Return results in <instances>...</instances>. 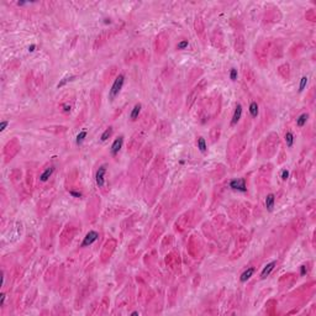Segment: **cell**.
Listing matches in <instances>:
<instances>
[{
    "label": "cell",
    "mask_w": 316,
    "mask_h": 316,
    "mask_svg": "<svg viewBox=\"0 0 316 316\" xmlns=\"http://www.w3.org/2000/svg\"><path fill=\"white\" fill-rule=\"evenodd\" d=\"M274 203H275V198L273 194H269L265 198V208H267L268 211H273V208H274Z\"/></svg>",
    "instance_id": "cell-8"
},
{
    "label": "cell",
    "mask_w": 316,
    "mask_h": 316,
    "mask_svg": "<svg viewBox=\"0 0 316 316\" xmlns=\"http://www.w3.org/2000/svg\"><path fill=\"white\" fill-rule=\"evenodd\" d=\"M249 113H251V115L253 116V118H256V116L258 115V104L256 101H252L251 104H249Z\"/></svg>",
    "instance_id": "cell-13"
},
{
    "label": "cell",
    "mask_w": 316,
    "mask_h": 316,
    "mask_svg": "<svg viewBox=\"0 0 316 316\" xmlns=\"http://www.w3.org/2000/svg\"><path fill=\"white\" fill-rule=\"evenodd\" d=\"M253 273H254V268H248L247 270H245L243 272V273L241 274V277H240V280L242 282V283H245V282H247L249 278H251V277L253 275Z\"/></svg>",
    "instance_id": "cell-9"
},
{
    "label": "cell",
    "mask_w": 316,
    "mask_h": 316,
    "mask_svg": "<svg viewBox=\"0 0 316 316\" xmlns=\"http://www.w3.org/2000/svg\"><path fill=\"white\" fill-rule=\"evenodd\" d=\"M53 172H54V167H49V168H47V169L40 175V180H41V182H47L49 177L52 175Z\"/></svg>",
    "instance_id": "cell-10"
},
{
    "label": "cell",
    "mask_w": 316,
    "mask_h": 316,
    "mask_svg": "<svg viewBox=\"0 0 316 316\" xmlns=\"http://www.w3.org/2000/svg\"><path fill=\"white\" fill-rule=\"evenodd\" d=\"M124 82H125V75L124 74H120L118 78L115 79L114 84L111 87V89H110V99H114L121 91V89H122V85H124Z\"/></svg>",
    "instance_id": "cell-1"
},
{
    "label": "cell",
    "mask_w": 316,
    "mask_h": 316,
    "mask_svg": "<svg viewBox=\"0 0 316 316\" xmlns=\"http://www.w3.org/2000/svg\"><path fill=\"white\" fill-rule=\"evenodd\" d=\"M87 137V131H80L79 134H78V136H77V140H75V142H77V145H82V142L84 141V138Z\"/></svg>",
    "instance_id": "cell-17"
},
{
    "label": "cell",
    "mask_w": 316,
    "mask_h": 316,
    "mask_svg": "<svg viewBox=\"0 0 316 316\" xmlns=\"http://www.w3.org/2000/svg\"><path fill=\"white\" fill-rule=\"evenodd\" d=\"M25 4H26L25 1H19V3H18V5H19V6H23V5H25Z\"/></svg>",
    "instance_id": "cell-29"
},
{
    "label": "cell",
    "mask_w": 316,
    "mask_h": 316,
    "mask_svg": "<svg viewBox=\"0 0 316 316\" xmlns=\"http://www.w3.org/2000/svg\"><path fill=\"white\" fill-rule=\"evenodd\" d=\"M230 188H232L234 190H238V191H247L246 188V182L245 179H235L230 182Z\"/></svg>",
    "instance_id": "cell-3"
},
{
    "label": "cell",
    "mask_w": 316,
    "mask_h": 316,
    "mask_svg": "<svg viewBox=\"0 0 316 316\" xmlns=\"http://www.w3.org/2000/svg\"><path fill=\"white\" fill-rule=\"evenodd\" d=\"M277 265V262L275 260H273V262H270V263H268L267 265H265V267L263 268V270H262V273H260V278H267V277L270 274V272L274 269V267Z\"/></svg>",
    "instance_id": "cell-6"
},
{
    "label": "cell",
    "mask_w": 316,
    "mask_h": 316,
    "mask_svg": "<svg viewBox=\"0 0 316 316\" xmlns=\"http://www.w3.org/2000/svg\"><path fill=\"white\" fill-rule=\"evenodd\" d=\"M241 115H242V106L240 104L236 106V110H235V113H234V116H232V120H231V125L232 126H235L238 121H240L241 119Z\"/></svg>",
    "instance_id": "cell-7"
},
{
    "label": "cell",
    "mask_w": 316,
    "mask_h": 316,
    "mask_svg": "<svg viewBox=\"0 0 316 316\" xmlns=\"http://www.w3.org/2000/svg\"><path fill=\"white\" fill-rule=\"evenodd\" d=\"M4 300H5V294H1V299H0V304H4Z\"/></svg>",
    "instance_id": "cell-28"
},
{
    "label": "cell",
    "mask_w": 316,
    "mask_h": 316,
    "mask_svg": "<svg viewBox=\"0 0 316 316\" xmlns=\"http://www.w3.org/2000/svg\"><path fill=\"white\" fill-rule=\"evenodd\" d=\"M104 23H105V24H110V20H109V19H106V20L104 21Z\"/></svg>",
    "instance_id": "cell-30"
},
{
    "label": "cell",
    "mask_w": 316,
    "mask_h": 316,
    "mask_svg": "<svg viewBox=\"0 0 316 316\" xmlns=\"http://www.w3.org/2000/svg\"><path fill=\"white\" fill-rule=\"evenodd\" d=\"M122 143H124V137L122 136H120L119 138H116V140L114 141L113 146H111V154L113 156H116V154L119 153L121 147H122Z\"/></svg>",
    "instance_id": "cell-5"
},
{
    "label": "cell",
    "mask_w": 316,
    "mask_h": 316,
    "mask_svg": "<svg viewBox=\"0 0 316 316\" xmlns=\"http://www.w3.org/2000/svg\"><path fill=\"white\" fill-rule=\"evenodd\" d=\"M306 84H308V77H303L300 80V85H299V91H303Z\"/></svg>",
    "instance_id": "cell-18"
},
{
    "label": "cell",
    "mask_w": 316,
    "mask_h": 316,
    "mask_svg": "<svg viewBox=\"0 0 316 316\" xmlns=\"http://www.w3.org/2000/svg\"><path fill=\"white\" fill-rule=\"evenodd\" d=\"M288 178H289V172H288L286 169H283L282 170V179L283 180H286Z\"/></svg>",
    "instance_id": "cell-22"
},
{
    "label": "cell",
    "mask_w": 316,
    "mask_h": 316,
    "mask_svg": "<svg viewBox=\"0 0 316 316\" xmlns=\"http://www.w3.org/2000/svg\"><path fill=\"white\" fill-rule=\"evenodd\" d=\"M98 237H99V234H98V232H95V231L88 232L87 236L84 237V241H83V243H82V247H87V246L91 245V243H94V242L98 240Z\"/></svg>",
    "instance_id": "cell-4"
},
{
    "label": "cell",
    "mask_w": 316,
    "mask_h": 316,
    "mask_svg": "<svg viewBox=\"0 0 316 316\" xmlns=\"http://www.w3.org/2000/svg\"><path fill=\"white\" fill-rule=\"evenodd\" d=\"M105 173H106V168H105V165H101V167H99V169L96 170L95 182H96V185H98L99 188L104 187V183H105Z\"/></svg>",
    "instance_id": "cell-2"
},
{
    "label": "cell",
    "mask_w": 316,
    "mask_h": 316,
    "mask_svg": "<svg viewBox=\"0 0 316 316\" xmlns=\"http://www.w3.org/2000/svg\"><path fill=\"white\" fill-rule=\"evenodd\" d=\"M230 78H231V80H236L237 79V70L236 69H231V72H230Z\"/></svg>",
    "instance_id": "cell-21"
},
{
    "label": "cell",
    "mask_w": 316,
    "mask_h": 316,
    "mask_svg": "<svg viewBox=\"0 0 316 316\" xmlns=\"http://www.w3.org/2000/svg\"><path fill=\"white\" fill-rule=\"evenodd\" d=\"M63 108H64V111H65V113H68V111H70V106H68V105H64V106H63Z\"/></svg>",
    "instance_id": "cell-27"
},
{
    "label": "cell",
    "mask_w": 316,
    "mask_h": 316,
    "mask_svg": "<svg viewBox=\"0 0 316 316\" xmlns=\"http://www.w3.org/2000/svg\"><path fill=\"white\" fill-rule=\"evenodd\" d=\"M74 78H75L74 75H72V77H68V78H64V79H63L62 82H59V83H58V85H57V87H58V88H62V87H63V85L65 84V83H68V82H70V80H73Z\"/></svg>",
    "instance_id": "cell-19"
},
{
    "label": "cell",
    "mask_w": 316,
    "mask_h": 316,
    "mask_svg": "<svg viewBox=\"0 0 316 316\" xmlns=\"http://www.w3.org/2000/svg\"><path fill=\"white\" fill-rule=\"evenodd\" d=\"M188 45H189V42H188L187 40H184V41H182V42L178 43L177 48H178V49H185V48L188 47Z\"/></svg>",
    "instance_id": "cell-20"
},
{
    "label": "cell",
    "mask_w": 316,
    "mask_h": 316,
    "mask_svg": "<svg viewBox=\"0 0 316 316\" xmlns=\"http://www.w3.org/2000/svg\"><path fill=\"white\" fill-rule=\"evenodd\" d=\"M111 134H113V129H111V127H109V129H106V130L103 132V135L100 136V140H101L103 142H104V141H106L108 138L111 136Z\"/></svg>",
    "instance_id": "cell-16"
},
{
    "label": "cell",
    "mask_w": 316,
    "mask_h": 316,
    "mask_svg": "<svg viewBox=\"0 0 316 316\" xmlns=\"http://www.w3.org/2000/svg\"><path fill=\"white\" fill-rule=\"evenodd\" d=\"M140 111H141V104H136V105H135V108L132 109L131 115H130L131 120H136V119L138 118V114H140Z\"/></svg>",
    "instance_id": "cell-11"
},
{
    "label": "cell",
    "mask_w": 316,
    "mask_h": 316,
    "mask_svg": "<svg viewBox=\"0 0 316 316\" xmlns=\"http://www.w3.org/2000/svg\"><path fill=\"white\" fill-rule=\"evenodd\" d=\"M8 125H9V122H8V121H3V122L0 124V131L3 132V131H4L5 129H6V126H8Z\"/></svg>",
    "instance_id": "cell-23"
},
{
    "label": "cell",
    "mask_w": 316,
    "mask_h": 316,
    "mask_svg": "<svg viewBox=\"0 0 316 316\" xmlns=\"http://www.w3.org/2000/svg\"><path fill=\"white\" fill-rule=\"evenodd\" d=\"M305 273H306V265H301V268H300V274H301V275H305Z\"/></svg>",
    "instance_id": "cell-25"
},
{
    "label": "cell",
    "mask_w": 316,
    "mask_h": 316,
    "mask_svg": "<svg viewBox=\"0 0 316 316\" xmlns=\"http://www.w3.org/2000/svg\"><path fill=\"white\" fill-rule=\"evenodd\" d=\"M198 148L200 149L203 153L206 152V142H205V138L199 137V140H198Z\"/></svg>",
    "instance_id": "cell-14"
},
{
    "label": "cell",
    "mask_w": 316,
    "mask_h": 316,
    "mask_svg": "<svg viewBox=\"0 0 316 316\" xmlns=\"http://www.w3.org/2000/svg\"><path fill=\"white\" fill-rule=\"evenodd\" d=\"M35 48H36L35 45H31V46L29 47V51H30V52H34V51H35Z\"/></svg>",
    "instance_id": "cell-26"
},
{
    "label": "cell",
    "mask_w": 316,
    "mask_h": 316,
    "mask_svg": "<svg viewBox=\"0 0 316 316\" xmlns=\"http://www.w3.org/2000/svg\"><path fill=\"white\" fill-rule=\"evenodd\" d=\"M69 194H70L72 196H75V198H80V196H82V194H80V193H77V191H73V190H70Z\"/></svg>",
    "instance_id": "cell-24"
},
{
    "label": "cell",
    "mask_w": 316,
    "mask_h": 316,
    "mask_svg": "<svg viewBox=\"0 0 316 316\" xmlns=\"http://www.w3.org/2000/svg\"><path fill=\"white\" fill-rule=\"evenodd\" d=\"M308 119H309V115H308V114H303V115H300V116H299V119H296V125H298L299 127H303L305 124H306Z\"/></svg>",
    "instance_id": "cell-12"
},
{
    "label": "cell",
    "mask_w": 316,
    "mask_h": 316,
    "mask_svg": "<svg viewBox=\"0 0 316 316\" xmlns=\"http://www.w3.org/2000/svg\"><path fill=\"white\" fill-rule=\"evenodd\" d=\"M285 142H286V146L288 147H291L293 143H294V135L291 134L290 131H288L285 134Z\"/></svg>",
    "instance_id": "cell-15"
}]
</instances>
